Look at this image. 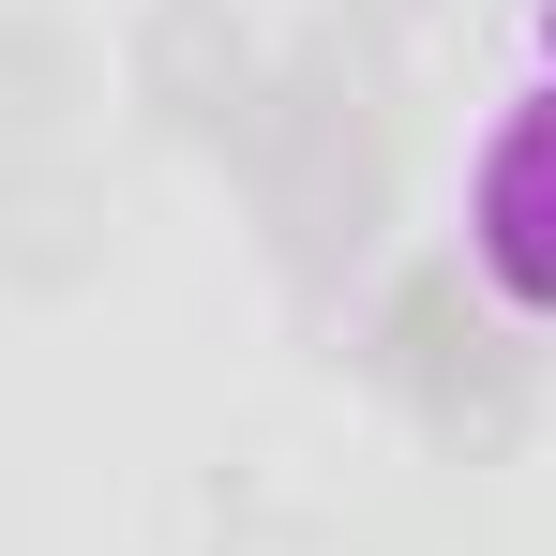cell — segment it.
Segmentation results:
<instances>
[{"instance_id": "5", "label": "cell", "mask_w": 556, "mask_h": 556, "mask_svg": "<svg viewBox=\"0 0 556 556\" xmlns=\"http://www.w3.org/2000/svg\"><path fill=\"white\" fill-rule=\"evenodd\" d=\"M91 181L76 166H0V271L15 286H76L91 271Z\"/></svg>"}, {"instance_id": "1", "label": "cell", "mask_w": 556, "mask_h": 556, "mask_svg": "<svg viewBox=\"0 0 556 556\" xmlns=\"http://www.w3.org/2000/svg\"><path fill=\"white\" fill-rule=\"evenodd\" d=\"M241 166H256V211H271V256L301 301H331V271L376 241V211H391V105H376L362 46L331 30V46H301L256 105V136H241Z\"/></svg>"}, {"instance_id": "3", "label": "cell", "mask_w": 556, "mask_h": 556, "mask_svg": "<svg viewBox=\"0 0 556 556\" xmlns=\"http://www.w3.org/2000/svg\"><path fill=\"white\" fill-rule=\"evenodd\" d=\"M136 105H151L166 136L241 151V136H256V105H271V76H256V46H241V15H226V0H151V30H136Z\"/></svg>"}, {"instance_id": "6", "label": "cell", "mask_w": 556, "mask_h": 556, "mask_svg": "<svg viewBox=\"0 0 556 556\" xmlns=\"http://www.w3.org/2000/svg\"><path fill=\"white\" fill-rule=\"evenodd\" d=\"M61 91H76V46H61V30H30V15H15V30H0V121H15V136H30V121H61Z\"/></svg>"}, {"instance_id": "2", "label": "cell", "mask_w": 556, "mask_h": 556, "mask_svg": "<svg viewBox=\"0 0 556 556\" xmlns=\"http://www.w3.org/2000/svg\"><path fill=\"white\" fill-rule=\"evenodd\" d=\"M376 376H391L466 466H496L511 437H527V406H542L527 346L466 301V271H406V286H391V316H376Z\"/></svg>"}, {"instance_id": "4", "label": "cell", "mask_w": 556, "mask_h": 556, "mask_svg": "<svg viewBox=\"0 0 556 556\" xmlns=\"http://www.w3.org/2000/svg\"><path fill=\"white\" fill-rule=\"evenodd\" d=\"M481 271L527 316H556V91L481 151Z\"/></svg>"}]
</instances>
